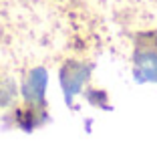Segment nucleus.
I'll list each match as a JSON object with an SVG mask.
<instances>
[{"label":"nucleus","instance_id":"f257e3e1","mask_svg":"<svg viewBox=\"0 0 157 153\" xmlns=\"http://www.w3.org/2000/svg\"><path fill=\"white\" fill-rule=\"evenodd\" d=\"M89 77V69L83 65H77V63H71V65L65 67V71L60 73V83L65 87V93L67 99H73V95L77 93L78 89L83 87V83L87 81Z\"/></svg>","mask_w":157,"mask_h":153},{"label":"nucleus","instance_id":"f03ea898","mask_svg":"<svg viewBox=\"0 0 157 153\" xmlns=\"http://www.w3.org/2000/svg\"><path fill=\"white\" fill-rule=\"evenodd\" d=\"M44 87H46V73L42 69H34L28 77L26 85H24V97L30 103H42Z\"/></svg>","mask_w":157,"mask_h":153},{"label":"nucleus","instance_id":"7ed1b4c3","mask_svg":"<svg viewBox=\"0 0 157 153\" xmlns=\"http://www.w3.org/2000/svg\"><path fill=\"white\" fill-rule=\"evenodd\" d=\"M137 81H157V55H143L137 60Z\"/></svg>","mask_w":157,"mask_h":153}]
</instances>
